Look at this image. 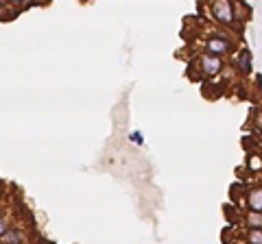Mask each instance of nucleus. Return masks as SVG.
I'll use <instances>...</instances> for the list:
<instances>
[{"label": "nucleus", "instance_id": "1", "mask_svg": "<svg viewBox=\"0 0 262 244\" xmlns=\"http://www.w3.org/2000/svg\"><path fill=\"white\" fill-rule=\"evenodd\" d=\"M204 52H206V55L223 59L225 55H230V52H236V41L232 39V37H225L223 33L206 35V39H204Z\"/></svg>", "mask_w": 262, "mask_h": 244}, {"label": "nucleus", "instance_id": "2", "mask_svg": "<svg viewBox=\"0 0 262 244\" xmlns=\"http://www.w3.org/2000/svg\"><path fill=\"white\" fill-rule=\"evenodd\" d=\"M210 13L212 20L216 22L221 28H238L240 31V24L234 17V7H232V0H218V2H210Z\"/></svg>", "mask_w": 262, "mask_h": 244}, {"label": "nucleus", "instance_id": "3", "mask_svg": "<svg viewBox=\"0 0 262 244\" xmlns=\"http://www.w3.org/2000/svg\"><path fill=\"white\" fill-rule=\"evenodd\" d=\"M196 63H199V72L206 76V79H214V76H218L223 72V59L218 57H212V55H206V52H201L199 59H196Z\"/></svg>", "mask_w": 262, "mask_h": 244}, {"label": "nucleus", "instance_id": "4", "mask_svg": "<svg viewBox=\"0 0 262 244\" xmlns=\"http://www.w3.org/2000/svg\"><path fill=\"white\" fill-rule=\"evenodd\" d=\"M245 199H247V210L249 212L262 214V183L247 188L245 190Z\"/></svg>", "mask_w": 262, "mask_h": 244}, {"label": "nucleus", "instance_id": "5", "mask_svg": "<svg viewBox=\"0 0 262 244\" xmlns=\"http://www.w3.org/2000/svg\"><path fill=\"white\" fill-rule=\"evenodd\" d=\"M252 50H249V48H240V50H238L236 52V55H234V61H236V70H238V72H240V74H252Z\"/></svg>", "mask_w": 262, "mask_h": 244}, {"label": "nucleus", "instance_id": "6", "mask_svg": "<svg viewBox=\"0 0 262 244\" xmlns=\"http://www.w3.org/2000/svg\"><path fill=\"white\" fill-rule=\"evenodd\" d=\"M26 236L20 227H9V231L0 238V244H24Z\"/></svg>", "mask_w": 262, "mask_h": 244}, {"label": "nucleus", "instance_id": "7", "mask_svg": "<svg viewBox=\"0 0 262 244\" xmlns=\"http://www.w3.org/2000/svg\"><path fill=\"white\" fill-rule=\"evenodd\" d=\"M245 229H262V214L245 212Z\"/></svg>", "mask_w": 262, "mask_h": 244}, {"label": "nucleus", "instance_id": "8", "mask_svg": "<svg viewBox=\"0 0 262 244\" xmlns=\"http://www.w3.org/2000/svg\"><path fill=\"white\" fill-rule=\"evenodd\" d=\"M247 168L252 172H262V159H260V153H247V159H245Z\"/></svg>", "mask_w": 262, "mask_h": 244}, {"label": "nucleus", "instance_id": "9", "mask_svg": "<svg viewBox=\"0 0 262 244\" xmlns=\"http://www.w3.org/2000/svg\"><path fill=\"white\" fill-rule=\"evenodd\" d=\"M245 244H262V229H247Z\"/></svg>", "mask_w": 262, "mask_h": 244}, {"label": "nucleus", "instance_id": "10", "mask_svg": "<svg viewBox=\"0 0 262 244\" xmlns=\"http://www.w3.org/2000/svg\"><path fill=\"white\" fill-rule=\"evenodd\" d=\"M129 142H134L136 146L144 144V135H142V131H131V133H129Z\"/></svg>", "mask_w": 262, "mask_h": 244}, {"label": "nucleus", "instance_id": "11", "mask_svg": "<svg viewBox=\"0 0 262 244\" xmlns=\"http://www.w3.org/2000/svg\"><path fill=\"white\" fill-rule=\"evenodd\" d=\"M9 227H11V220H9V216H2V218H0V238H2L4 234H7Z\"/></svg>", "mask_w": 262, "mask_h": 244}, {"label": "nucleus", "instance_id": "12", "mask_svg": "<svg viewBox=\"0 0 262 244\" xmlns=\"http://www.w3.org/2000/svg\"><path fill=\"white\" fill-rule=\"evenodd\" d=\"M256 83H258V87H260V92H262V74H256Z\"/></svg>", "mask_w": 262, "mask_h": 244}, {"label": "nucleus", "instance_id": "13", "mask_svg": "<svg viewBox=\"0 0 262 244\" xmlns=\"http://www.w3.org/2000/svg\"><path fill=\"white\" fill-rule=\"evenodd\" d=\"M4 216V212H2V207H0V218H2Z\"/></svg>", "mask_w": 262, "mask_h": 244}, {"label": "nucleus", "instance_id": "14", "mask_svg": "<svg viewBox=\"0 0 262 244\" xmlns=\"http://www.w3.org/2000/svg\"><path fill=\"white\" fill-rule=\"evenodd\" d=\"M260 159H262V153H260Z\"/></svg>", "mask_w": 262, "mask_h": 244}]
</instances>
